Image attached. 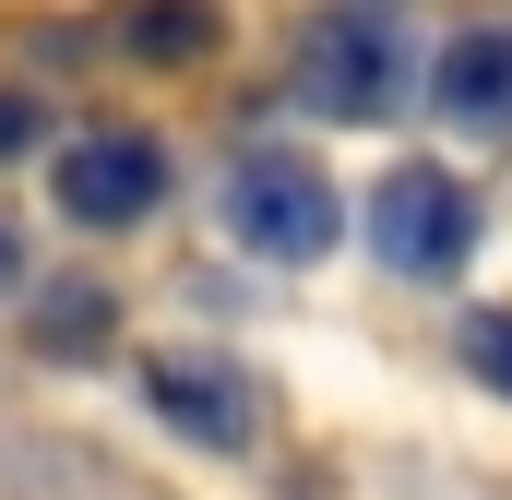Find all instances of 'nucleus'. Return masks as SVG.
Masks as SVG:
<instances>
[{
    "label": "nucleus",
    "mask_w": 512,
    "mask_h": 500,
    "mask_svg": "<svg viewBox=\"0 0 512 500\" xmlns=\"http://www.w3.org/2000/svg\"><path fill=\"white\" fill-rule=\"evenodd\" d=\"M36 322H48V346H60V358H96V334H108V298H96V286H60Z\"/></svg>",
    "instance_id": "obj_8"
},
{
    "label": "nucleus",
    "mask_w": 512,
    "mask_h": 500,
    "mask_svg": "<svg viewBox=\"0 0 512 500\" xmlns=\"http://www.w3.org/2000/svg\"><path fill=\"white\" fill-rule=\"evenodd\" d=\"M334 227H346V203H334L322 155H298V143H251V155L227 167V239L251 250V262H322Z\"/></svg>",
    "instance_id": "obj_1"
},
{
    "label": "nucleus",
    "mask_w": 512,
    "mask_h": 500,
    "mask_svg": "<svg viewBox=\"0 0 512 500\" xmlns=\"http://www.w3.org/2000/svg\"><path fill=\"white\" fill-rule=\"evenodd\" d=\"M465 370L512 405V310H477V322H465Z\"/></svg>",
    "instance_id": "obj_9"
},
{
    "label": "nucleus",
    "mask_w": 512,
    "mask_h": 500,
    "mask_svg": "<svg viewBox=\"0 0 512 500\" xmlns=\"http://www.w3.org/2000/svg\"><path fill=\"white\" fill-rule=\"evenodd\" d=\"M393 96H405V36H393L382 12H322V24L298 36V108H322V120H382Z\"/></svg>",
    "instance_id": "obj_3"
},
{
    "label": "nucleus",
    "mask_w": 512,
    "mask_h": 500,
    "mask_svg": "<svg viewBox=\"0 0 512 500\" xmlns=\"http://www.w3.org/2000/svg\"><path fill=\"white\" fill-rule=\"evenodd\" d=\"M143 393H155V417L167 429H191V441H251V381L227 370V358H143Z\"/></svg>",
    "instance_id": "obj_5"
},
{
    "label": "nucleus",
    "mask_w": 512,
    "mask_h": 500,
    "mask_svg": "<svg viewBox=\"0 0 512 500\" xmlns=\"http://www.w3.org/2000/svg\"><path fill=\"white\" fill-rule=\"evenodd\" d=\"M48 191L72 227H143L167 203V143L155 131H84L72 155H48Z\"/></svg>",
    "instance_id": "obj_4"
},
{
    "label": "nucleus",
    "mask_w": 512,
    "mask_h": 500,
    "mask_svg": "<svg viewBox=\"0 0 512 500\" xmlns=\"http://www.w3.org/2000/svg\"><path fill=\"white\" fill-rule=\"evenodd\" d=\"M477 191L453 179V167H393L382 191H370V250H382L405 286H453L465 262H477Z\"/></svg>",
    "instance_id": "obj_2"
},
{
    "label": "nucleus",
    "mask_w": 512,
    "mask_h": 500,
    "mask_svg": "<svg viewBox=\"0 0 512 500\" xmlns=\"http://www.w3.org/2000/svg\"><path fill=\"white\" fill-rule=\"evenodd\" d=\"M215 36H227L215 0H131V12H120V48H131V60H155V72H191Z\"/></svg>",
    "instance_id": "obj_7"
},
{
    "label": "nucleus",
    "mask_w": 512,
    "mask_h": 500,
    "mask_svg": "<svg viewBox=\"0 0 512 500\" xmlns=\"http://www.w3.org/2000/svg\"><path fill=\"white\" fill-rule=\"evenodd\" d=\"M429 96H441V120H465V131H512V24H465L429 60Z\"/></svg>",
    "instance_id": "obj_6"
},
{
    "label": "nucleus",
    "mask_w": 512,
    "mask_h": 500,
    "mask_svg": "<svg viewBox=\"0 0 512 500\" xmlns=\"http://www.w3.org/2000/svg\"><path fill=\"white\" fill-rule=\"evenodd\" d=\"M12 274H24V239H12V215H0V286H12Z\"/></svg>",
    "instance_id": "obj_11"
},
{
    "label": "nucleus",
    "mask_w": 512,
    "mask_h": 500,
    "mask_svg": "<svg viewBox=\"0 0 512 500\" xmlns=\"http://www.w3.org/2000/svg\"><path fill=\"white\" fill-rule=\"evenodd\" d=\"M36 155V96H0V167Z\"/></svg>",
    "instance_id": "obj_10"
}]
</instances>
